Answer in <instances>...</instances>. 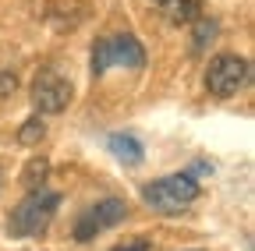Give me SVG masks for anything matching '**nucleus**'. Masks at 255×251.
<instances>
[{
  "label": "nucleus",
  "mask_w": 255,
  "mask_h": 251,
  "mask_svg": "<svg viewBox=\"0 0 255 251\" xmlns=\"http://www.w3.org/2000/svg\"><path fill=\"white\" fill-rule=\"evenodd\" d=\"M57 209H60V195L57 191H50V187H36V191H28L14 205V212L7 219L11 237H43L50 230V223H53Z\"/></svg>",
  "instance_id": "1"
},
{
  "label": "nucleus",
  "mask_w": 255,
  "mask_h": 251,
  "mask_svg": "<svg viewBox=\"0 0 255 251\" xmlns=\"http://www.w3.org/2000/svg\"><path fill=\"white\" fill-rule=\"evenodd\" d=\"M199 195H202V184L195 180V173H170V177L149 180L142 187L145 205H152L163 216H181L188 205L199 202Z\"/></svg>",
  "instance_id": "2"
},
{
  "label": "nucleus",
  "mask_w": 255,
  "mask_h": 251,
  "mask_svg": "<svg viewBox=\"0 0 255 251\" xmlns=\"http://www.w3.org/2000/svg\"><path fill=\"white\" fill-rule=\"evenodd\" d=\"M107 68H145V50L135 36H107L92 46V75H103Z\"/></svg>",
  "instance_id": "3"
},
{
  "label": "nucleus",
  "mask_w": 255,
  "mask_h": 251,
  "mask_svg": "<svg viewBox=\"0 0 255 251\" xmlns=\"http://www.w3.org/2000/svg\"><path fill=\"white\" fill-rule=\"evenodd\" d=\"M248 60L238 57V53H220L209 60V71H206V88L213 92L216 99H231L245 88L248 82Z\"/></svg>",
  "instance_id": "4"
},
{
  "label": "nucleus",
  "mask_w": 255,
  "mask_h": 251,
  "mask_svg": "<svg viewBox=\"0 0 255 251\" xmlns=\"http://www.w3.org/2000/svg\"><path fill=\"white\" fill-rule=\"evenodd\" d=\"M124 216H128V205H124V198H103V202H96V205H89L78 219H75V241L78 244H85V241H96L103 230H110V227H117V223H124Z\"/></svg>",
  "instance_id": "5"
},
{
  "label": "nucleus",
  "mask_w": 255,
  "mask_h": 251,
  "mask_svg": "<svg viewBox=\"0 0 255 251\" xmlns=\"http://www.w3.org/2000/svg\"><path fill=\"white\" fill-rule=\"evenodd\" d=\"M71 96H75L71 82L64 78L60 71H53V68H43L36 75V82H32V106H36V113H60V110H68Z\"/></svg>",
  "instance_id": "6"
},
{
  "label": "nucleus",
  "mask_w": 255,
  "mask_h": 251,
  "mask_svg": "<svg viewBox=\"0 0 255 251\" xmlns=\"http://www.w3.org/2000/svg\"><path fill=\"white\" fill-rule=\"evenodd\" d=\"M152 7L170 25H191L202 14V0H152Z\"/></svg>",
  "instance_id": "7"
},
{
  "label": "nucleus",
  "mask_w": 255,
  "mask_h": 251,
  "mask_svg": "<svg viewBox=\"0 0 255 251\" xmlns=\"http://www.w3.org/2000/svg\"><path fill=\"white\" fill-rule=\"evenodd\" d=\"M107 149L117 156L121 163H128V167H138L142 156H145V152H142V142L131 138V135H110V138H107Z\"/></svg>",
  "instance_id": "8"
},
{
  "label": "nucleus",
  "mask_w": 255,
  "mask_h": 251,
  "mask_svg": "<svg viewBox=\"0 0 255 251\" xmlns=\"http://www.w3.org/2000/svg\"><path fill=\"white\" fill-rule=\"evenodd\" d=\"M46 173H50V163L36 156V160H28V167H25V173H21V184L28 187V191H36V187L46 184Z\"/></svg>",
  "instance_id": "9"
},
{
  "label": "nucleus",
  "mask_w": 255,
  "mask_h": 251,
  "mask_svg": "<svg viewBox=\"0 0 255 251\" xmlns=\"http://www.w3.org/2000/svg\"><path fill=\"white\" fill-rule=\"evenodd\" d=\"M191 25H195V36H191V50L202 53V50H206V43L216 36V21H213V18H206V14H199Z\"/></svg>",
  "instance_id": "10"
},
{
  "label": "nucleus",
  "mask_w": 255,
  "mask_h": 251,
  "mask_svg": "<svg viewBox=\"0 0 255 251\" xmlns=\"http://www.w3.org/2000/svg\"><path fill=\"white\" fill-rule=\"evenodd\" d=\"M43 135H46V124H43V117L36 113V117H28V120L21 124V131H18V142H21V145H36Z\"/></svg>",
  "instance_id": "11"
},
{
  "label": "nucleus",
  "mask_w": 255,
  "mask_h": 251,
  "mask_svg": "<svg viewBox=\"0 0 255 251\" xmlns=\"http://www.w3.org/2000/svg\"><path fill=\"white\" fill-rule=\"evenodd\" d=\"M110 251H149V241L145 237H131V241H124V244H117Z\"/></svg>",
  "instance_id": "12"
},
{
  "label": "nucleus",
  "mask_w": 255,
  "mask_h": 251,
  "mask_svg": "<svg viewBox=\"0 0 255 251\" xmlns=\"http://www.w3.org/2000/svg\"><path fill=\"white\" fill-rule=\"evenodd\" d=\"M14 85H18L14 71H0V96H7V92H14Z\"/></svg>",
  "instance_id": "13"
}]
</instances>
